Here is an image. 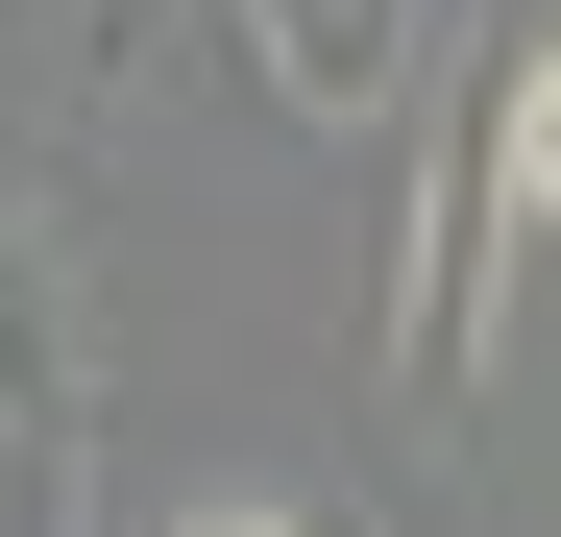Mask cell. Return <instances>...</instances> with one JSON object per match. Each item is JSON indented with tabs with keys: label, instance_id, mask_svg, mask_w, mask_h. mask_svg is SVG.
<instances>
[{
	"label": "cell",
	"instance_id": "obj_1",
	"mask_svg": "<svg viewBox=\"0 0 561 537\" xmlns=\"http://www.w3.org/2000/svg\"><path fill=\"white\" fill-rule=\"evenodd\" d=\"M0 537H99V367L25 244H0Z\"/></svg>",
	"mask_w": 561,
	"mask_h": 537
},
{
	"label": "cell",
	"instance_id": "obj_2",
	"mask_svg": "<svg viewBox=\"0 0 561 537\" xmlns=\"http://www.w3.org/2000/svg\"><path fill=\"white\" fill-rule=\"evenodd\" d=\"M244 73L294 123H342V147H391L415 99H439V0H244Z\"/></svg>",
	"mask_w": 561,
	"mask_h": 537
},
{
	"label": "cell",
	"instance_id": "obj_3",
	"mask_svg": "<svg viewBox=\"0 0 561 537\" xmlns=\"http://www.w3.org/2000/svg\"><path fill=\"white\" fill-rule=\"evenodd\" d=\"M463 123H489V220H513V244H561V0H537V49H513Z\"/></svg>",
	"mask_w": 561,
	"mask_h": 537
},
{
	"label": "cell",
	"instance_id": "obj_4",
	"mask_svg": "<svg viewBox=\"0 0 561 537\" xmlns=\"http://www.w3.org/2000/svg\"><path fill=\"white\" fill-rule=\"evenodd\" d=\"M171 537H318V513H268V489H244V513H171Z\"/></svg>",
	"mask_w": 561,
	"mask_h": 537
}]
</instances>
